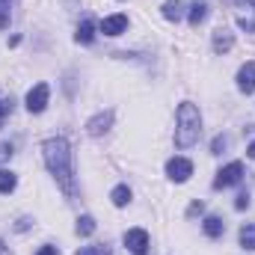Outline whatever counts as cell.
<instances>
[{
  "label": "cell",
  "instance_id": "cell-1",
  "mask_svg": "<svg viewBox=\"0 0 255 255\" xmlns=\"http://www.w3.org/2000/svg\"><path fill=\"white\" fill-rule=\"evenodd\" d=\"M42 157L54 181L65 196H74V166H71V145L65 136H51L42 142Z\"/></svg>",
  "mask_w": 255,
  "mask_h": 255
},
{
  "label": "cell",
  "instance_id": "cell-2",
  "mask_svg": "<svg viewBox=\"0 0 255 255\" xmlns=\"http://www.w3.org/2000/svg\"><path fill=\"white\" fill-rule=\"evenodd\" d=\"M202 136V113L193 101H181L178 113H175V145L178 148H190Z\"/></svg>",
  "mask_w": 255,
  "mask_h": 255
},
{
  "label": "cell",
  "instance_id": "cell-3",
  "mask_svg": "<svg viewBox=\"0 0 255 255\" xmlns=\"http://www.w3.org/2000/svg\"><path fill=\"white\" fill-rule=\"evenodd\" d=\"M241 178H244V163H241V160H232V163H226V166L217 172L214 187H217V190H226V187L241 184Z\"/></svg>",
  "mask_w": 255,
  "mask_h": 255
},
{
  "label": "cell",
  "instance_id": "cell-4",
  "mask_svg": "<svg viewBox=\"0 0 255 255\" xmlns=\"http://www.w3.org/2000/svg\"><path fill=\"white\" fill-rule=\"evenodd\" d=\"M48 98H51V86L48 83H36L30 92H27V110L30 113H42L45 107H48Z\"/></svg>",
  "mask_w": 255,
  "mask_h": 255
},
{
  "label": "cell",
  "instance_id": "cell-5",
  "mask_svg": "<svg viewBox=\"0 0 255 255\" xmlns=\"http://www.w3.org/2000/svg\"><path fill=\"white\" fill-rule=\"evenodd\" d=\"M166 175H169V181L184 184L193 175V163L187 157H172V160H166Z\"/></svg>",
  "mask_w": 255,
  "mask_h": 255
},
{
  "label": "cell",
  "instance_id": "cell-6",
  "mask_svg": "<svg viewBox=\"0 0 255 255\" xmlns=\"http://www.w3.org/2000/svg\"><path fill=\"white\" fill-rule=\"evenodd\" d=\"M235 18H238V27L255 33V0H241L238 9H235Z\"/></svg>",
  "mask_w": 255,
  "mask_h": 255
},
{
  "label": "cell",
  "instance_id": "cell-7",
  "mask_svg": "<svg viewBox=\"0 0 255 255\" xmlns=\"http://www.w3.org/2000/svg\"><path fill=\"white\" fill-rule=\"evenodd\" d=\"M125 247L133 255H145L148 253V232H145V229H128L125 232Z\"/></svg>",
  "mask_w": 255,
  "mask_h": 255
},
{
  "label": "cell",
  "instance_id": "cell-8",
  "mask_svg": "<svg viewBox=\"0 0 255 255\" xmlns=\"http://www.w3.org/2000/svg\"><path fill=\"white\" fill-rule=\"evenodd\" d=\"M113 125V110H101L98 116H92L89 122H86V133L89 136H101V133H107Z\"/></svg>",
  "mask_w": 255,
  "mask_h": 255
},
{
  "label": "cell",
  "instance_id": "cell-9",
  "mask_svg": "<svg viewBox=\"0 0 255 255\" xmlns=\"http://www.w3.org/2000/svg\"><path fill=\"white\" fill-rule=\"evenodd\" d=\"M98 30H101L104 36H122L128 30V15H107V18L98 24Z\"/></svg>",
  "mask_w": 255,
  "mask_h": 255
},
{
  "label": "cell",
  "instance_id": "cell-10",
  "mask_svg": "<svg viewBox=\"0 0 255 255\" xmlns=\"http://www.w3.org/2000/svg\"><path fill=\"white\" fill-rule=\"evenodd\" d=\"M238 89L244 95H253L255 92V63H244L238 71Z\"/></svg>",
  "mask_w": 255,
  "mask_h": 255
},
{
  "label": "cell",
  "instance_id": "cell-11",
  "mask_svg": "<svg viewBox=\"0 0 255 255\" xmlns=\"http://www.w3.org/2000/svg\"><path fill=\"white\" fill-rule=\"evenodd\" d=\"M74 39H77L80 45H92V42H95V24H92V18H83V21L77 24Z\"/></svg>",
  "mask_w": 255,
  "mask_h": 255
},
{
  "label": "cell",
  "instance_id": "cell-12",
  "mask_svg": "<svg viewBox=\"0 0 255 255\" xmlns=\"http://www.w3.org/2000/svg\"><path fill=\"white\" fill-rule=\"evenodd\" d=\"M232 45H235V36H232L226 27H220V30L214 33V51H217V54H229Z\"/></svg>",
  "mask_w": 255,
  "mask_h": 255
},
{
  "label": "cell",
  "instance_id": "cell-13",
  "mask_svg": "<svg viewBox=\"0 0 255 255\" xmlns=\"http://www.w3.org/2000/svg\"><path fill=\"white\" fill-rule=\"evenodd\" d=\"M202 229H205V235H208L211 241H217V238H223V232H226V223H223L220 217H205Z\"/></svg>",
  "mask_w": 255,
  "mask_h": 255
},
{
  "label": "cell",
  "instance_id": "cell-14",
  "mask_svg": "<svg viewBox=\"0 0 255 255\" xmlns=\"http://www.w3.org/2000/svg\"><path fill=\"white\" fill-rule=\"evenodd\" d=\"M181 15H184V3L181 0H166L163 3V18L166 21H178Z\"/></svg>",
  "mask_w": 255,
  "mask_h": 255
},
{
  "label": "cell",
  "instance_id": "cell-15",
  "mask_svg": "<svg viewBox=\"0 0 255 255\" xmlns=\"http://www.w3.org/2000/svg\"><path fill=\"white\" fill-rule=\"evenodd\" d=\"M205 18H208V3H199V0H196V3L190 6V15H187L190 27H199V24H202Z\"/></svg>",
  "mask_w": 255,
  "mask_h": 255
},
{
  "label": "cell",
  "instance_id": "cell-16",
  "mask_svg": "<svg viewBox=\"0 0 255 255\" xmlns=\"http://www.w3.org/2000/svg\"><path fill=\"white\" fill-rule=\"evenodd\" d=\"M110 202H113L116 208H125L128 202H130V187H128V184H119V187H113V193H110Z\"/></svg>",
  "mask_w": 255,
  "mask_h": 255
},
{
  "label": "cell",
  "instance_id": "cell-17",
  "mask_svg": "<svg viewBox=\"0 0 255 255\" xmlns=\"http://www.w3.org/2000/svg\"><path fill=\"white\" fill-rule=\"evenodd\" d=\"M18 187V178H15V172H9V169H0V193H12Z\"/></svg>",
  "mask_w": 255,
  "mask_h": 255
},
{
  "label": "cell",
  "instance_id": "cell-18",
  "mask_svg": "<svg viewBox=\"0 0 255 255\" xmlns=\"http://www.w3.org/2000/svg\"><path fill=\"white\" fill-rule=\"evenodd\" d=\"M74 229H77V235H80V238H89V235L95 232V220H92L89 214H83V217L77 220V226H74Z\"/></svg>",
  "mask_w": 255,
  "mask_h": 255
},
{
  "label": "cell",
  "instance_id": "cell-19",
  "mask_svg": "<svg viewBox=\"0 0 255 255\" xmlns=\"http://www.w3.org/2000/svg\"><path fill=\"white\" fill-rule=\"evenodd\" d=\"M241 247L250 250V253L255 250V226H244L241 229Z\"/></svg>",
  "mask_w": 255,
  "mask_h": 255
},
{
  "label": "cell",
  "instance_id": "cell-20",
  "mask_svg": "<svg viewBox=\"0 0 255 255\" xmlns=\"http://www.w3.org/2000/svg\"><path fill=\"white\" fill-rule=\"evenodd\" d=\"M9 18H12V12H9V0H0V30L9 27Z\"/></svg>",
  "mask_w": 255,
  "mask_h": 255
},
{
  "label": "cell",
  "instance_id": "cell-21",
  "mask_svg": "<svg viewBox=\"0 0 255 255\" xmlns=\"http://www.w3.org/2000/svg\"><path fill=\"white\" fill-rule=\"evenodd\" d=\"M226 142H229V139H226L223 133H220V136H214V142H211V154H223V148H226Z\"/></svg>",
  "mask_w": 255,
  "mask_h": 255
},
{
  "label": "cell",
  "instance_id": "cell-22",
  "mask_svg": "<svg viewBox=\"0 0 255 255\" xmlns=\"http://www.w3.org/2000/svg\"><path fill=\"white\" fill-rule=\"evenodd\" d=\"M74 255H107V250L104 247H80Z\"/></svg>",
  "mask_w": 255,
  "mask_h": 255
},
{
  "label": "cell",
  "instance_id": "cell-23",
  "mask_svg": "<svg viewBox=\"0 0 255 255\" xmlns=\"http://www.w3.org/2000/svg\"><path fill=\"white\" fill-rule=\"evenodd\" d=\"M12 154H15V145H12V142H0V163L9 160Z\"/></svg>",
  "mask_w": 255,
  "mask_h": 255
},
{
  "label": "cell",
  "instance_id": "cell-24",
  "mask_svg": "<svg viewBox=\"0 0 255 255\" xmlns=\"http://www.w3.org/2000/svg\"><path fill=\"white\" fill-rule=\"evenodd\" d=\"M9 113H12V98H3V101H0V128H3V119H6Z\"/></svg>",
  "mask_w": 255,
  "mask_h": 255
},
{
  "label": "cell",
  "instance_id": "cell-25",
  "mask_svg": "<svg viewBox=\"0 0 255 255\" xmlns=\"http://www.w3.org/2000/svg\"><path fill=\"white\" fill-rule=\"evenodd\" d=\"M235 208H238V211H247V208H250V193H241V196L235 199Z\"/></svg>",
  "mask_w": 255,
  "mask_h": 255
},
{
  "label": "cell",
  "instance_id": "cell-26",
  "mask_svg": "<svg viewBox=\"0 0 255 255\" xmlns=\"http://www.w3.org/2000/svg\"><path fill=\"white\" fill-rule=\"evenodd\" d=\"M202 211H205V205H202V202H193L190 208H187V217H196V214H202Z\"/></svg>",
  "mask_w": 255,
  "mask_h": 255
},
{
  "label": "cell",
  "instance_id": "cell-27",
  "mask_svg": "<svg viewBox=\"0 0 255 255\" xmlns=\"http://www.w3.org/2000/svg\"><path fill=\"white\" fill-rule=\"evenodd\" d=\"M15 229H18V232H27V229H30V220H27V217H21V220L15 223Z\"/></svg>",
  "mask_w": 255,
  "mask_h": 255
},
{
  "label": "cell",
  "instance_id": "cell-28",
  "mask_svg": "<svg viewBox=\"0 0 255 255\" xmlns=\"http://www.w3.org/2000/svg\"><path fill=\"white\" fill-rule=\"evenodd\" d=\"M36 255H60V250H57V247H42Z\"/></svg>",
  "mask_w": 255,
  "mask_h": 255
},
{
  "label": "cell",
  "instance_id": "cell-29",
  "mask_svg": "<svg viewBox=\"0 0 255 255\" xmlns=\"http://www.w3.org/2000/svg\"><path fill=\"white\" fill-rule=\"evenodd\" d=\"M247 154H250V157H253V160H255V139H253V142H250V148H247Z\"/></svg>",
  "mask_w": 255,
  "mask_h": 255
},
{
  "label": "cell",
  "instance_id": "cell-30",
  "mask_svg": "<svg viewBox=\"0 0 255 255\" xmlns=\"http://www.w3.org/2000/svg\"><path fill=\"white\" fill-rule=\"evenodd\" d=\"M0 255H12V253H9V247H6L3 241H0Z\"/></svg>",
  "mask_w": 255,
  "mask_h": 255
}]
</instances>
